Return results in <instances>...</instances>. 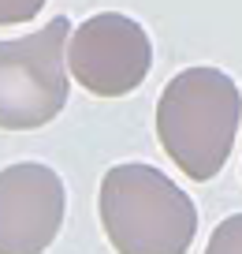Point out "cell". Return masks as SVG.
<instances>
[{
  "label": "cell",
  "mask_w": 242,
  "mask_h": 254,
  "mask_svg": "<svg viewBox=\"0 0 242 254\" xmlns=\"http://www.w3.org/2000/svg\"><path fill=\"white\" fill-rule=\"evenodd\" d=\"M242 124L239 82L220 67H187L156 101V138L187 180L209 183L235 150Z\"/></svg>",
  "instance_id": "6da1fadb"
},
{
  "label": "cell",
  "mask_w": 242,
  "mask_h": 254,
  "mask_svg": "<svg viewBox=\"0 0 242 254\" xmlns=\"http://www.w3.org/2000/svg\"><path fill=\"white\" fill-rule=\"evenodd\" d=\"M101 228L116 254H187L197 236V206L156 165H112L97 194Z\"/></svg>",
  "instance_id": "7a4b0ae2"
},
{
  "label": "cell",
  "mask_w": 242,
  "mask_h": 254,
  "mask_svg": "<svg viewBox=\"0 0 242 254\" xmlns=\"http://www.w3.org/2000/svg\"><path fill=\"white\" fill-rule=\"evenodd\" d=\"M71 19L56 15L41 30L0 41V131H38L67 105Z\"/></svg>",
  "instance_id": "3957f363"
},
{
  "label": "cell",
  "mask_w": 242,
  "mask_h": 254,
  "mask_svg": "<svg viewBox=\"0 0 242 254\" xmlns=\"http://www.w3.org/2000/svg\"><path fill=\"white\" fill-rule=\"evenodd\" d=\"M153 41L138 19L97 11L67 38V71L94 97H127L149 79Z\"/></svg>",
  "instance_id": "277c9868"
},
{
  "label": "cell",
  "mask_w": 242,
  "mask_h": 254,
  "mask_svg": "<svg viewBox=\"0 0 242 254\" xmlns=\"http://www.w3.org/2000/svg\"><path fill=\"white\" fill-rule=\"evenodd\" d=\"M67 217V190L56 168L19 161L0 172V254H45Z\"/></svg>",
  "instance_id": "5b68a950"
},
{
  "label": "cell",
  "mask_w": 242,
  "mask_h": 254,
  "mask_svg": "<svg viewBox=\"0 0 242 254\" xmlns=\"http://www.w3.org/2000/svg\"><path fill=\"white\" fill-rule=\"evenodd\" d=\"M205 254H242V213H231L212 228Z\"/></svg>",
  "instance_id": "8992f818"
},
{
  "label": "cell",
  "mask_w": 242,
  "mask_h": 254,
  "mask_svg": "<svg viewBox=\"0 0 242 254\" xmlns=\"http://www.w3.org/2000/svg\"><path fill=\"white\" fill-rule=\"evenodd\" d=\"M48 0H0V26H15V23H30L34 15H41Z\"/></svg>",
  "instance_id": "52a82bcc"
}]
</instances>
